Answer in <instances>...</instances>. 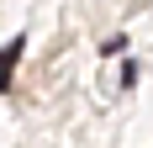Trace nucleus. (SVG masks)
Masks as SVG:
<instances>
[{
  "mask_svg": "<svg viewBox=\"0 0 153 148\" xmlns=\"http://www.w3.org/2000/svg\"><path fill=\"white\" fill-rule=\"evenodd\" d=\"M21 53H27V37H11V48L0 53V90L11 85V74H16V64H21Z\"/></svg>",
  "mask_w": 153,
  "mask_h": 148,
  "instance_id": "obj_1",
  "label": "nucleus"
}]
</instances>
